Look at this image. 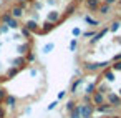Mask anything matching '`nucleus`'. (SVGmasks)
<instances>
[{"label": "nucleus", "mask_w": 121, "mask_h": 118, "mask_svg": "<svg viewBox=\"0 0 121 118\" xmlns=\"http://www.w3.org/2000/svg\"><path fill=\"white\" fill-rule=\"evenodd\" d=\"M86 4H88V7H90V9H93V10H95V9H98V0H88Z\"/></svg>", "instance_id": "f257e3e1"}, {"label": "nucleus", "mask_w": 121, "mask_h": 118, "mask_svg": "<svg viewBox=\"0 0 121 118\" xmlns=\"http://www.w3.org/2000/svg\"><path fill=\"white\" fill-rule=\"evenodd\" d=\"M12 12H13V17H20V15H22V9H18V7L13 9Z\"/></svg>", "instance_id": "f03ea898"}, {"label": "nucleus", "mask_w": 121, "mask_h": 118, "mask_svg": "<svg viewBox=\"0 0 121 118\" xmlns=\"http://www.w3.org/2000/svg\"><path fill=\"white\" fill-rule=\"evenodd\" d=\"M108 9H109V7H108V4H106V5H101V7H99V12H101V14H106V12H108Z\"/></svg>", "instance_id": "7ed1b4c3"}, {"label": "nucleus", "mask_w": 121, "mask_h": 118, "mask_svg": "<svg viewBox=\"0 0 121 118\" xmlns=\"http://www.w3.org/2000/svg\"><path fill=\"white\" fill-rule=\"evenodd\" d=\"M114 2V0H106V4H113Z\"/></svg>", "instance_id": "20e7f679"}, {"label": "nucleus", "mask_w": 121, "mask_h": 118, "mask_svg": "<svg viewBox=\"0 0 121 118\" xmlns=\"http://www.w3.org/2000/svg\"><path fill=\"white\" fill-rule=\"evenodd\" d=\"M78 2H81V0H78Z\"/></svg>", "instance_id": "39448f33"}]
</instances>
